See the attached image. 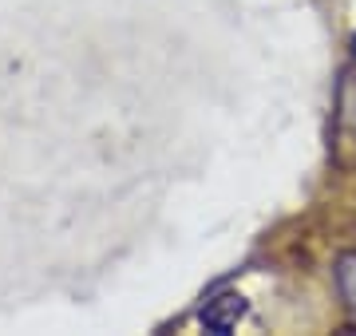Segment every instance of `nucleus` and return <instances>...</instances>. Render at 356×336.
Here are the masks:
<instances>
[{
  "label": "nucleus",
  "mask_w": 356,
  "mask_h": 336,
  "mask_svg": "<svg viewBox=\"0 0 356 336\" xmlns=\"http://www.w3.org/2000/svg\"><path fill=\"white\" fill-rule=\"evenodd\" d=\"M332 277H337V293H341L344 309L356 312V253H341L332 265Z\"/></svg>",
  "instance_id": "obj_3"
},
{
  "label": "nucleus",
  "mask_w": 356,
  "mask_h": 336,
  "mask_svg": "<svg viewBox=\"0 0 356 336\" xmlns=\"http://www.w3.org/2000/svg\"><path fill=\"white\" fill-rule=\"evenodd\" d=\"M245 312H250V301H245L242 293H222V297L206 301L202 312H198V321H202L206 333L226 336V333L238 328V321H245Z\"/></svg>",
  "instance_id": "obj_2"
},
{
  "label": "nucleus",
  "mask_w": 356,
  "mask_h": 336,
  "mask_svg": "<svg viewBox=\"0 0 356 336\" xmlns=\"http://www.w3.org/2000/svg\"><path fill=\"white\" fill-rule=\"evenodd\" d=\"M332 111V162L356 170V72H341Z\"/></svg>",
  "instance_id": "obj_1"
},
{
  "label": "nucleus",
  "mask_w": 356,
  "mask_h": 336,
  "mask_svg": "<svg viewBox=\"0 0 356 336\" xmlns=\"http://www.w3.org/2000/svg\"><path fill=\"white\" fill-rule=\"evenodd\" d=\"M353 48H356V36H353Z\"/></svg>",
  "instance_id": "obj_4"
}]
</instances>
